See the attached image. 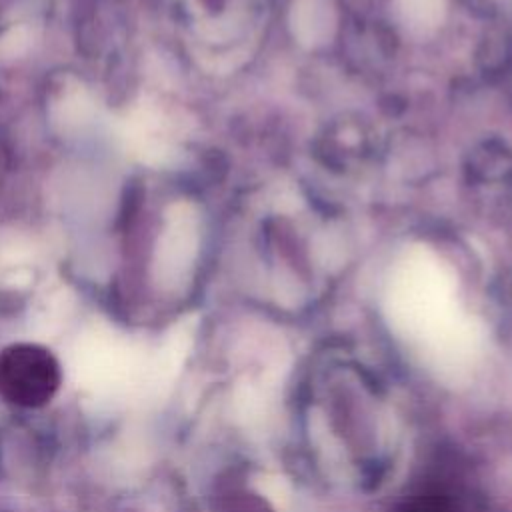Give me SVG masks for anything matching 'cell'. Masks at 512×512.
<instances>
[{"label":"cell","instance_id":"1","mask_svg":"<svg viewBox=\"0 0 512 512\" xmlns=\"http://www.w3.org/2000/svg\"><path fill=\"white\" fill-rule=\"evenodd\" d=\"M56 382V364L42 350L14 348L0 362V386L14 402H44L54 392Z\"/></svg>","mask_w":512,"mask_h":512},{"label":"cell","instance_id":"2","mask_svg":"<svg viewBox=\"0 0 512 512\" xmlns=\"http://www.w3.org/2000/svg\"><path fill=\"white\" fill-rule=\"evenodd\" d=\"M406 20L418 26H434L442 18V0H400Z\"/></svg>","mask_w":512,"mask_h":512}]
</instances>
